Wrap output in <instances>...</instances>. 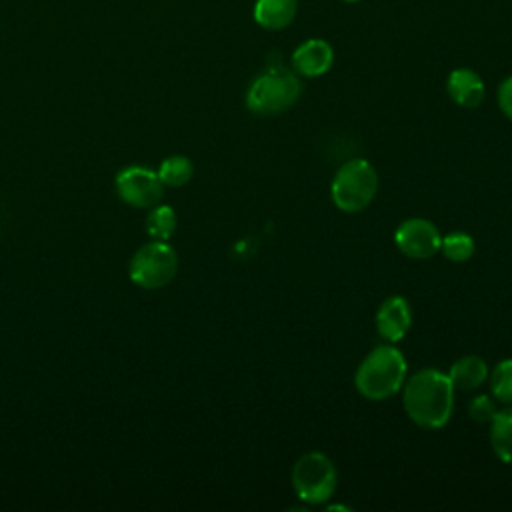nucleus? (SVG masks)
<instances>
[{"mask_svg": "<svg viewBox=\"0 0 512 512\" xmlns=\"http://www.w3.org/2000/svg\"><path fill=\"white\" fill-rule=\"evenodd\" d=\"M402 404L408 418L420 428L438 430L448 424L454 410V386L448 374L424 368L406 378Z\"/></svg>", "mask_w": 512, "mask_h": 512, "instance_id": "obj_1", "label": "nucleus"}, {"mask_svg": "<svg viewBox=\"0 0 512 512\" xmlns=\"http://www.w3.org/2000/svg\"><path fill=\"white\" fill-rule=\"evenodd\" d=\"M408 376L404 354L394 344L376 346L354 374V386L366 400H386L402 390Z\"/></svg>", "mask_w": 512, "mask_h": 512, "instance_id": "obj_2", "label": "nucleus"}, {"mask_svg": "<svg viewBox=\"0 0 512 512\" xmlns=\"http://www.w3.org/2000/svg\"><path fill=\"white\" fill-rule=\"evenodd\" d=\"M300 94L302 82L296 72L284 66H270L252 80L246 92V106L258 116H274L294 106Z\"/></svg>", "mask_w": 512, "mask_h": 512, "instance_id": "obj_3", "label": "nucleus"}, {"mask_svg": "<svg viewBox=\"0 0 512 512\" xmlns=\"http://www.w3.org/2000/svg\"><path fill=\"white\" fill-rule=\"evenodd\" d=\"M378 192L376 168L364 158L344 162L330 184V196L338 210L346 214L362 212Z\"/></svg>", "mask_w": 512, "mask_h": 512, "instance_id": "obj_4", "label": "nucleus"}, {"mask_svg": "<svg viewBox=\"0 0 512 512\" xmlns=\"http://www.w3.org/2000/svg\"><path fill=\"white\" fill-rule=\"evenodd\" d=\"M178 270L176 250L164 240H152L140 246L128 264L132 284L144 290H158L166 286Z\"/></svg>", "mask_w": 512, "mask_h": 512, "instance_id": "obj_5", "label": "nucleus"}, {"mask_svg": "<svg viewBox=\"0 0 512 512\" xmlns=\"http://www.w3.org/2000/svg\"><path fill=\"white\" fill-rule=\"evenodd\" d=\"M292 486L306 504L328 502L338 486V474L332 460L322 452L302 454L292 468Z\"/></svg>", "mask_w": 512, "mask_h": 512, "instance_id": "obj_6", "label": "nucleus"}, {"mask_svg": "<svg viewBox=\"0 0 512 512\" xmlns=\"http://www.w3.org/2000/svg\"><path fill=\"white\" fill-rule=\"evenodd\" d=\"M116 192L132 208H152L164 196L158 174L144 166H128L116 174Z\"/></svg>", "mask_w": 512, "mask_h": 512, "instance_id": "obj_7", "label": "nucleus"}, {"mask_svg": "<svg viewBox=\"0 0 512 512\" xmlns=\"http://www.w3.org/2000/svg\"><path fill=\"white\" fill-rule=\"evenodd\" d=\"M394 242L408 258L424 260L432 258L440 250L442 234L436 224L426 218H408L396 228Z\"/></svg>", "mask_w": 512, "mask_h": 512, "instance_id": "obj_8", "label": "nucleus"}, {"mask_svg": "<svg viewBox=\"0 0 512 512\" xmlns=\"http://www.w3.org/2000/svg\"><path fill=\"white\" fill-rule=\"evenodd\" d=\"M410 324L412 310L406 298L390 296L380 304L376 312V330L388 344L400 342L408 334Z\"/></svg>", "mask_w": 512, "mask_h": 512, "instance_id": "obj_9", "label": "nucleus"}, {"mask_svg": "<svg viewBox=\"0 0 512 512\" xmlns=\"http://www.w3.org/2000/svg\"><path fill=\"white\" fill-rule=\"evenodd\" d=\"M334 64V50L322 38L304 40L292 54V66L296 74L306 78H318L326 74Z\"/></svg>", "mask_w": 512, "mask_h": 512, "instance_id": "obj_10", "label": "nucleus"}, {"mask_svg": "<svg viewBox=\"0 0 512 512\" xmlns=\"http://www.w3.org/2000/svg\"><path fill=\"white\" fill-rule=\"evenodd\" d=\"M446 90L452 102H456L462 108H476L482 104L486 88L484 80L478 72L472 68H456L448 74Z\"/></svg>", "mask_w": 512, "mask_h": 512, "instance_id": "obj_11", "label": "nucleus"}, {"mask_svg": "<svg viewBox=\"0 0 512 512\" xmlns=\"http://www.w3.org/2000/svg\"><path fill=\"white\" fill-rule=\"evenodd\" d=\"M298 2L296 0H256L254 20L266 30H282L290 26L296 18Z\"/></svg>", "mask_w": 512, "mask_h": 512, "instance_id": "obj_12", "label": "nucleus"}, {"mask_svg": "<svg viewBox=\"0 0 512 512\" xmlns=\"http://www.w3.org/2000/svg\"><path fill=\"white\" fill-rule=\"evenodd\" d=\"M448 378H450L454 390H474L486 382L488 366L476 354L462 356L450 366Z\"/></svg>", "mask_w": 512, "mask_h": 512, "instance_id": "obj_13", "label": "nucleus"}, {"mask_svg": "<svg viewBox=\"0 0 512 512\" xmlns=\"http://www.w3.org/2000/svg\"><path fill=\"white\" fill-rule=\"evenodd\" d=\"M490 444L498 460L512 464V406L496 412L490 420Z\"/></svg>", "mask_w": 512, "mask_h": 512, "instance_id": "obj_14", "label": "nucleus"}, {"mask_svg": "<svg viewBox=\"0 0 512 512\" xmlns=\"http://www.w3.org/2000/svg\"><path fill=\"white\" fill-rule=\"evenodd\" d=\"M156 174L164 186L178 188V186H184L186 182H190V178L194 174V166L188 156L172 154L160 162Z\"/></svg>", "mask_w": 512, "mask_h": 512, "instance_id": "obj_15", "label": "nucleus"}, {"mask_svg": "<svg viewBox=\"0 0 512 512\" xmlns=\"http://www.w3.org/2000/svg\"><path fill=\"white\" fill-rule=\"evenodd\" d=\"M176 212L168 204H156L146 216V232L152 240H168L176 232Z\"/></svg>", "mask_w": 512, "mask_h": 512, "instance_id": "obj_16", "label": "nucleus"}, {"mask_svg": "<svg viewBox=\"0 0 512 512\" xmlns=\"http://www.w3.org/2000/svg\"><path fill=\"white\" fill-rule=\"evenodd\" d=\"M440 250L452 262H466L474 254V240L466 232H450L442 236Z\"/></svg>", "mask_w": 512, "mask_h": 512, "instance_id": "obj_17", "label": "nucleus"}, {"mask_svg": "<svg viewBox=\"0 0 512 512\" xmlns=\"http://www.w3.org/2000/svg\"><path fill=\"white\" fill-rule=\"evenodd\" d=\"M492 396L504 404H512V358L500 360L490 372Z\"/></svg>", "mask_w": 512, "mask_h": 512, "instance_id": "obj_18", "label": "nucleus"}, {"mask_svg": "<svg viewBox=\"0 0 512 512\" xmlns=\"http://www.w3.org/2000/svg\"><path fill=\"white\" fill-rule=\"evenodd\" d=\"M468 412H470L472 420H476V422H490L498 410L494 406V400L488 394H480L470 400Z\"/></svg>", "mask_w": 512, "mask_h": 512, "instance_id": "obj_19", "label": "nucleus"}, {"mask_svg": "<svg viewBox=\"0 0 512 512\" xmlns=\"http://www.w3.org/2000/svg\"><path fill=\"white\" fill-rule=\"evenodd\" d=\"M498 106L512 120V76H508L498 88Z\"/></svg>", "mask_w": 512, "mask_h": 512, "instance_id": "obj_20", "label": "nucleus"}, {"mask_svg": "<svg viewBox=\"0 0 512 512\" xmlns=\"http://www.w3.org/2000/svg\"><path fill=\"white\" fill-rule=\"evenodd\" d=\"M344 2H360V0H344Z\"/></svg>", "mask_w": 512, "mask_h": 512, "instance_id": "obj_21", "label": "nucleus"}]
</instances>
